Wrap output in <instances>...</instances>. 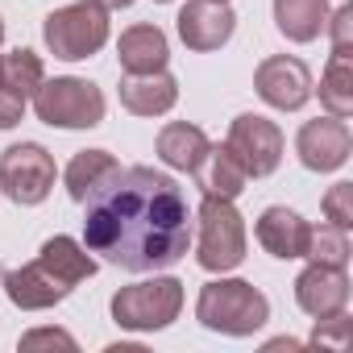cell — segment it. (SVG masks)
<instances>
[{
	"mask_svg": "<svg viewBox=\"0 0 353 353\" xmlns=\"http://www.w3.org/2000/svg\"><path fill=\"white\" fill-rule=\"evenodd\" d=\"M158 5H170V0H158Z\"/></svg>",
	"mask_w": 353,
	"mask_h": 353,
	"instance_id": "cell-33",
	"label": "cell"
},
{
	"mask_svg": "<svg viewBox=\"0 0 353 353\" xmlns=\"http://www.w3.org/2000/svg\"><path fill=\"white\" fill-rule=\"evenodd\" d=\"M83 216V241L92 254L121 270L174 266L192 245V208L183 188L154 166H129L92 192Z\"/></svg>",
	"mask_w": 353,
	"mask_h": 353,
	"instance_id": "cell-1",
	"label": "cell"
},
{
	"mask_svg": "<svg viewBox=\"0 0 353 353\" xmlns=\"http://www.w3.org/2000/svg\"><path fill=\"white\" fill-rule=\"evenodd\" d=\"M0 42H5V21H0Z\"/></svg>",
	"mask_w": 353,
	"mask_h": 353,
	"instance_id": "cell-32",
	"label": "cell"
},
{
	"mask_svg": "<svg viewBox=\"0 0 353 353\" xmlns=\"http://www.w3.org/2000/svg\"><path fill=\"white\" fill-rule=\"evenodd\" d=\"M328 21V0H274V26L291 42H316Z\"/></svg>",
	"mask_w": 353,
	"mask_h": 353,
	"instance_id": "cell-19",
	"label": "cell"
},
{
	"mask_svg": "<svg viewBox=\"0 0 353 353\" xmlns=\"http://www.w3.org/2000/svg\"><path fill=\"white\" fill-rule=\"evenodd\" d=\"M96 5H104V9H129L133 0H96Z\"/></svg>",
	"mask_w": 353,
	"mask_h": 353,
	"instance_id": "cell-31",
	"label": "cell"
},
{
	"mask_svg": "<svg viewBox=\"0 0 353 353\" xmlns=\"http://www.w3.org/2000/svg\"><path fill=\"white\" fill-rule=\"evenodd\" d=\"M192 174L200 179L204 196H221V200H237V196L245 192V183H250L245 166L233 158L229 145H208V154L200 158V166H196Z\"/></svg>",
	"mask_w": 353,
	"mask_h": 353,
	"instance_id": "cell-17",
	"label": "cell"
},
{
	"mask_svg": "<svg viewBox=\"0 0 353 353\" xmlns=\"http://www.w3.org/2000/svg\"><path fill=\"white\" fill-rule=\"evenodd\" d=\"M312 345H316V349H336V353H341V349L349 345V316H345V312H336V316L316 320Z\"/></svg>",
	"mask_w": 353,
	"mask_h": 353,
	"instance_id": "cell-26",
	"label": "cell"
},
{
	"mask_svg": "<svg viewBox=\"0 0 353 353\" xmlns=\"http://www.w3.org/2000/svg\"><path fill=\"white\" fill-rule=\"evenodd\" d=\"M179 38L188 50H221L233 30H237V17L229 9V0H188V5L179 9Z\"/></svg>",
	"mask_w": 353,
	"mask_h": 353,
	"instance_id": "cell-11",
	"label": "cell"
},
{
	"mask_svg": "<svg viewBox=\"0 0 353 353\" xmlns=\"http://www.w3.org/2000/svg\"><path fill=\"white\" fill-rule=\"evenodd\" d=\"M233 158L245 166L250 179H262V174H274L279 162H283V133L274 121L258 117V112H245L229 125V141Z\"/></svg>",
	"mask_w": 353,
	"mask_h": 353,
	"instance_id": "cell-8",
	"label": "cell"
},
{
	"mask_svg": "<svg viewBox=\"0 0 353 353\" xmlns=\"http://www.w3.org/2000/svg\"><path fill=\"white\" fill-rule=\"evenodd\" d=\"M303 258H312V262H328V266H345L349 262V237H345V229H336V225H320V229H312V237H307V254Z\"/></svg>",
	"mask_w": 353,
	"mask_h": 353,
	"instance_id": "cell-24",
	"label": "cell"
},
{
	"mask_svg": "<svg viewBox=\"0 0 353 353\" xmlns=\"http://www.w3.org/2000/svg\"><path fill=\"white\" fill-rule=\"evenodd\" d=\"M117 59H121L125 75H154V71H166V59H170L166 34H162L158 26H133V30L121 34Z\"/></svg>",
	"mask_w": 353,
	"mask_h": 353,
	"instance_id": "cell-15",
	"label": "cell"
},
{
	"mask_svg": "<svg viewBox=\"0 0 353 353\" xmlns=\"http://www.w3.org/2000/svg\"><path fill=\"white\" fill-rule=\"evenodd\" d=\"M46 79V67L34 50H13V54H0V83L17 88L26 100L38 92V83Z\"/></svg>",
	"mask_w": 353,
	"mask_h": 353,
	"instance_id": "cell-23",
	"label": "cell"
},
{
	"mask_svg": "<svg viewBox=\"0 0 353 353\" xmlns=\"http://www.w3.org/2000/svg\"><path fill=\"white\" fill-rule=\"evenodd\" d=\"M183 307V283L179 279H145L133 287H121L112 295V320L133 332L166 328Z\"/></svg>",
	"mask_w": 353,
	"mask_h": 353,
	"instance_id": "cell-6",
	"label": "cell"
},
{
	"mask_svg": "<svg viewBox=\"0 0 353 353\" xmlns=\"http://www.w3.org/2000/svg\"><path fill=\"white\" fill-rule=\"evenodd\" d=\"M349 150H353V133L345 125V117H320V121H307L295 137V154L307 170L316 174H328L336 166L349 162Z\"/></svg>",
	"mask_w": 353,
	"mask_h": 353,
	"instance_id": "cell-9",
	"label": "cell"
},
{
	"mask_svg": "<svg viewBox=\"0 0 353 353\" xmlns=\"http://www.w3.org/2000/svg\"><path fill=\"white\" fill-rule=\"evenodd\" d=\"M324 216H328V225H336V229L349 233V225H353V183L328 188V196H324Z\"/></svg>",
	"mask_w": 353,
	"mask_h": 353,
	"instance_id": "cell-25",
	"label": "cell"
},
{
	"mask_svg": "<svg viewBox=\"0 0 353 353\" xmlns=\"http://www.w3.org/2000/svg\"><path fill=\"white\" fill-rule=\"evenodd\" d=\"M196 316L204 328L212 332H225V336H250L258 332L266 320H270V303L266 295L245 283V279H216L200 291V303H196Z\"/></svg>",
	"mask_w": 353,
	"mask_h": 353,
	"instance_id": "cell-2",
	"label": "cell"
},
{
	"mask_svg": "<svg viewBox=\"0 0 353 353\" xmlns=\"http://www.w3.org/2000/svg\"><path fill=\"white\" fill-rule=\"evenodd\" d=\"M266 349H303V345H299V341H287V336H279V341H270Z\"/></svg>",
	"mask_w": 353,
	"mask_h": 353,
	"instance_id": "cell-30",
	"label": "cell"
},
{
	"mask_svg": "<svg viewBox=\"0 0 353 353\" xmlns=\"http://www.w3.org/2000/svg\"><path fill=\"white\" fill-rule=\"evenodd\" d=\"M324 26L332 30V54H353V5H341Z\"/></svg>",
	"mask_w": 353,
	"mask_h": 353,
	"instance_id": "cell-27",
	"label": "cell"
},
{
	"mask_svg": "<svg viewBox=\"0 0 353 353\" xmlns=\"http://www.w3.org/2000/svg\"><path fill=\"white\" fill-rule=\"evenodd\" d=\"M117 170H121V162L108 150H83V154H75L71 166H67V196L75 204H83L92 192H100L112 179Z\"/></svg>",
	"mask_w": 353,
	"mask_h": 353,
	"instance_id": "cell-20",
	"label": "cell"
},
{
	"mask_svg": "<svg viewBox=\"0 0 353 353\" xmlns=\"http://www.w3.org/2000/svg\"><path fill=\"white\" fill-rule=\"evenodd\" d=\"M196 262L204 270H233L245 262V221L233 208V200L204 196L200 204V237H196Z\"/></svg>",
	"mask_w": 353,
	"mask_h": 353,
	"instance_id": "cell-4",
	"label": "cell"
},
{
	"mask_svg": "<svg viewBox=\"0 0 353 353\" xmlns=\"http://www.w3.org/2000/svg\"><path fill=\"white\" fill-rule=\"evenodd\" d=\"M42 38H46V46H50L54 59H67V63L92 59L108 42V9L96 5V0L67 5V9H59V13L46 17Z\"/></svg>",
	"mask_w": 353,
	"mask_h": 353,
	"instance_id": "cell-5",
	"label": "cell"
},
{
	"mask_svg": "<svg viewBox=\"0 0 353 353\" xmlns=\"http://www.w3.org/2000/svg\"><path fill=\"white\" fill-rule=\"evenodd\" d=\"M34 112L54 129H92L104 121V92L92 79H75V75L42 79L34 92Z\"/></svg>",
	"mask_w": 353,
	"mask_h": 353,
	"instance_id": "cell-3",
	"label": "cell"
},
{
	"mask_svg": "<svg viewBox=\"0 0 353 353\" xmlns=\"http://www.w3.org/2000/svg\"><path fill=\"white\" fill-rule=\"evenodd\" d=\"M179 100V83L166 71H154V75H125L121 79V104L133 112V117H162L174 108Z\"/></svg>",
	"mask_w": 353,
	"mask_h": 353,
	"instance_id": "cell-16",
	"label": "cell"
},
{
	"mask_svg": "<svg viewBox=\"0 0 353 353\" xmlns=\"http://www.w3.org/2000/svg\"><path fill=\"white\" fill-rule=\"evenodd\" d=\"M208 133L200 125H188V121H170L162 133H158V158L174 170H196L200 158L208 154Z\"/></svg>",
	"mask_w": 353,
	"mask_h": 353,
	"instance_id": "cell-18",
	"label": "cell"
},
{
	"mask_svg": "<svg viewBox=\"0 0 353 353\" xmlns=\"http://www.w3.org/2000/svg\"><path fill=\"white\" fill-rule=\"evenodd\" d=\"M21 349H75V336L71 332H63V328H34V332H26L21 336Z\"/></svg>",
	"mask_w": 353,
	"mask_h": 353,
	"instance_id": "cell-28",
	"label": "cell"
},
{
	"mask_svg": "<svg viewBox=\"0 0 353 353\" xmlns=\"http://www.w3.org/2000/svg\"><path fill=\"white\" fill-rule=\"evenodd\" d=\"M254 88L270 108L295 112V108H303L312 100V71L291 54H274L254 71Z\"/></svg>",
	"mask_w": 353,
	"mask_h": 353,
	"instance_id": "cell-10",
	"label": "cell"
},
{
	"mask_svg": "<svg viewBox=\"0 0 353 353\" xmlns=\"http://www.w3.org/2000/svg\"><path fill=\"white\" fill-rule=\"evenodd\" d=\"M54 188V158L38 141L0 150V192L13 204H42Z\"/></svg>",
	"mask_w": 353,
	"mask_h": 353,
	"instance_id": "cell-7",
	"label": "cell"
},
{
	"mask_svg": "<svg viewBox=\"0 0 353 353\" xmlns=\"http://www.w3.org/2000/svg\"><path fill=\"white\" fill-rule=\"evenodd\" d=\"M75 287L63 283L46 262H30V266H17L5 274V295L21 307V312H42V307H54L71 295Z\"/></svg>",
	"mask_w": 353,
	"mask_h": 353,
	"instance_id": "cell-13",
	"label": "cell"
},
{
	"mask_svg": "<svg viewBox=\"0 0 353 353\" xmlns=\"http://www.w3.org/2000/svg\"><path fill=\"white\" fill-rule=\"evenodd\" d=\"M295 303H299L312 320H324V316L345 312V303H349V274H345V266L312 262V266L295 279Z\"/></svg>",
	"mask_w": 353,
	"mask_h": 353,
	"instance_id": "cell-12",
	"label": "cell"
},
{
	"mask_svg": "<svg viewBox=\"0 0 353 353\" xmlns=\"http://www.w3.org/2000/svg\"><path fill=\"white\" fill-rule=\"evenodd\" d=\"M320 104L332 117H349L353 112V54H332L320 79Z\"/></svg>",
	"mask_w": 353,
	"mask_h": 353,
	"instance_id": "cell-22",
	"label": "cell"
},
{
	"mask_svg": "<svg viewBox=\"0 0 353 353\" xmlns=\"http://www.w3.org/2000/svg\"><path fill=\"white\" fill-rule=\"evenodd\" d=\"M26 112V96L9 83H0V129H13Z\"/></svg>",
	"mask_w": 353,
	"mask_h": 353,
	"instance_id": "cell-29",
	"label": "cell"
},
{
	"mask_svg": "<svg viewBox=\"0 0 353 353\" xmlns=\"http://www.w3.org/2000/svg\"><path fill=\"white\" fill-rule=\"evenodd\" d=\"M38 262H46V266H50L63 283H71V287L96 274V258H92V250L79 245L75 237H50V241L42 245Z\"/></svg>",
	"mask_w": 353,
	"mask_h": 353,
	"instance_id": "cell-21",
	"label": "cell"
},
{
	"mask_svg": "<svg viewBox=\"0 0 353 353\" xmlns=\"http://www.w3.org/2000/svg\"><path fill=\"white\" fill-rule=\"evenodd\" d=\"M307 237H312V225L299 212L283 208V204H274V208H266L258 216V241H262V250L274 254V258H283V262L303 258L307 254Z\"/></svg>",
	"mask_w": 353,
	"mask_h": 353,
	"instance_id": "cell-14",
	"label": "cell"
}]
</instances>
